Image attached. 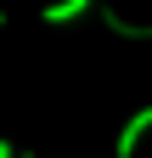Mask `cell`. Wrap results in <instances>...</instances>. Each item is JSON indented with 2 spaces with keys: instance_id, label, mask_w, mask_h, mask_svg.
<instances>
[{
  "instance_id": "cell-1",
  "label": "cell",
  "mask_w": 152,
  "mask_h": 158,
  "mask_svg": "<svg viewBox=\"0 0 152 158\" xmlns=\"http://www.w3.org/2000/svg\"><path fill=\"white\" fill-rule=\"evenodd\" d=\"M152 130V107H141L135 118H130V124L118 130V141H113V152H118V158H135V147H141V135Z\"/></svg>"
},
{
  "instance_id": "cell-2",
  "label": "cell",
  "mask_w": 152,
  "mask_h": 158,
  "mask_svg": "<svg viewBox=\"0 0 152 158\" xmlns=\"http://www.w3.org/2000/svg\"><path fill=\"white\" fill-rule=\"evenodd\" d=\"M102 23L118 34V40H152V23H130L118 6H102Z\"/></svg>"
},
{
  "instance_id": "cell-3",
  "label": "cell",
  "mask_w": 152,
  "mask_h": 158,
  "mask_svg": "<svg viewBox=\"0 0 152 158\" xmlns=\"http://www.w3.org/2000/svg\"><path fill=\"white\" fill-rule=\"evenodd\" d=\"M96 0H51L45 6V23H73V17H85Z\"/></svg>"
},
{
  "instance_id": "cell-4",
  "label": "cell",
  "mask_w": 152,
  "mask_h": 158,
  "mask_svg": "<svg viewBox=\"0 0 152 158\" xmlns=\"http://www.w3.org/2000/svg\"><path fill=\"white\" fill-rule=\"evenodd\" d=\"M0 158H17V147H11V141H0Z\"/></svg>"
},
{
  "instance_id": "cell-5",
  "label": "cell",
  "mask_w": 152,
  "mask_h": 158,
  "mask_svg": "<svg viewBox=\"0 0 152 158\" xmlns=\"http://www.w3.org/2000/svg\"><path fill=\"white\" fill-rule=\"evenodd\" d=\"M17 158H34V152H17Z\"/></svg>"
},
{
  "instance_id": "cell-6",
  "label": "cell",
  "mask_w": 152,
  "mask_h": 158,
  "mask_svg": "<svg viewBox=\"0 0 152 158\" xmlns=\"http://www.w3.org/2000/svg\"><path fill=\"white\" fill-rule=\"evenodd\" d=\"M0 23H6V11H0Z\"/></svg>"
}]
</instances>
